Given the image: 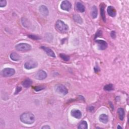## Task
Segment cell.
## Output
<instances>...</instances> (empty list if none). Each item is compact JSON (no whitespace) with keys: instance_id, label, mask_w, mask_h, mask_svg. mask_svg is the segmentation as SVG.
Returning <instances> with one entry per match:
<instances>
[{"instance_id":"83f0119b","label":"cell","mask_w":129,"mask_h":129,"mask_svg":"<svg viewBox=\"0 0 129 129\" xmlns=\"http://www.w3.org/2000/svg\"><path fill=\"white\" fill-rule=\"evenodd\" d=\"M110 35H111V37L112 38H113V39L116 38V31H113L111 32V33H110Z\"/></svg>"},{"instance_id":"7402d4cb","label":"cell","mask_w":129,"mask_h":129,"mask_svg":"<svg viewBox=\"0 0 129 129\" xmlns=\"http://www.w3.org/2000/svg\"><path fill=\"white\" fill-rule=\"evenodd\" d=\"M78 128L79 129H87L88 128V125H87V122L85 121H82L79 124Z\"/></svg>"},{"instance_id":"ba28073f","label":"cell","mask_w":129,"mask_h":129,"mask_svg":"<svg viewBox=\"0 0 129 129\" xmlns=\"http://www.w3.org/2000/svg\"><path fill=\"white\" fill-rule=\"evenodd\" d=\"M47 77V74L43 70H40L38 72L35 76V79L39 80H43L45 79Z\"/></svg>"},{"instance_id":"d6986e66","label":"cell","mask_w":129,"mask_h":129,"mask_svg":"<svg viewBox=\"0 0 129 129\" xmlns=\"http://www.w3.org/2000/svg\"><path fill=\"white\" fill-rule=\"evenodd\" d=\"M32 84V81L30 79H26L22 82V85L25 88H28Z\"/></svg>"},{"instance_id":"d4e9b609","label":"cell","mask_w":129,"mask_h":129,"mask_svg":"<svg viewBox=\"0 0 129 129\" xmlns=\"http://www.w3.org/2000/svg\"><path fill=\"white\" fill-rule=\"evenodd\" d=\"M45 88V87L43 86H36L34 88V89L35 91H39L44 89Z\"/></svg>"},{"instance_id":"30bf717a","label":"cell","mask_w":129,"mask_h":129,"mask_svg":"<svg viewBox=\"0 0 129 129\" xmlns=\"http://www.w3.org/2000/svg\"><path fill=\"white\" fill-rule=\"evenodd\" d=\"M39 11L41 13V14L44 17H47L48 15V9L44 5H41L39 8Z\"/></svg>"},{"instance_id":"3957f363","label":"cell","mask_w":129,"mask_h":129,"mask_svg":"<svg viewBox=\"0 0 129 129\" xmlns=\"http://www.w3.org/2000/svg\"><path fill=\"white\" fill-rule=\"evenodd\" d=\"M15 48L18 51H28L31 49V46L26 43H21L17 44L15 47Z\"/></svg>"},{"instance_id":"f1b7e54d","label":"cell","mask_w":129,"mask_h":129,"mask_svg":"<svg viewBox=\"0 0 129 129\" xmlns=\"http://www.w3.org/2000/svg\"><path fill=\"white\" fill-rule=\"evenodd\" d=\"M101 35H102V32H101V31H98L97 32V33L95 35V38H97V37H99L100 36H101Z\"/></svg>"},{"instance_id":"8992f818","label":"cell","mask_w":129,"mask_h":129,"mask_svg":"<svg viewBox=\"0 0 129 129\" xmlns=\"http://www.w3.org/2000/svg\"><path fill=\"white\" fill-rule=\"evenodd\" d=\"M38 66V63L34 60H30L26 62L24 64V68L27 70H31V69L36 68Z\"/></svg>"},{"instance_id":"52a82bcc","label":"cell","mask_w":129,"mask_h":129,"mask_svg":"<svg viewBox=\"0 0 129 129\" xmlns=\"http://www.w3.org/2000/svg\"><path fill=\"white\" fill-rule=\"evenodd\" d=\"M61 8L63 10L69 11L70 10L72 7V5L71 3L68 1H63L61 4Z\"/></svg>"},{"instance_id":"277c9868","label":"cell","mask_w":129,"mask_h":129,"mask_svg":"<svg viewBox=\"0 0 129 129\" xmlns=\"http://www.w3.org/2000/svg\"><path fill=\"white\" fill-rule=\"evenodd\" d=\"M55 91L59 94L65 95L68 93V89L66 87L63 85H57L54 87Z\"/></svg>"},{"instance_id":"cb8c5ba5","label":"cell","mask_w":129,"mask_h":129,"mask_svg":"<svg viewBox=\"0 0 129 129\" xmlns=\"http://www.w3.org/2000/svg\"><path fill=\"white\" fill-rule=\"evenodd\" d=\"M104 90L106 91H111L113 90V86L112 84H107L104 87Z\"/></svg>"},{"instance_id":"4316f807","label":"cell","mask_w":129,"mask_h":129,"mask_svg":"<svg viewBox=\"0 0 129 129\" xmlns=\"http://www.w3.org/2000/svg\"><path fill=\"white\" fill-rule=\"evenodd\" d=\"M28 37L31 39H34V40H38V39H40V38H39L38 36L34 35H28Z\"/></svg>"},{"instance_id":"484cf974","label":"cell","mask_w":129,"mask_h":129,"mask_svg":"<svg viewBox=\"0 0 129 129\" xmlns=\"http://www.w3.org/2000/svg\"><path fill=\"white\" fill-rule=\"evenodd\" d=\"M7 5V1L6 0H2L0 1V7L3 8L5 7Z\"/></svg>"},{"instance_id":"44dd1931","label":"cell","mask_w":129,"mask_h":129,"mask_svg":"<svg viewBox=\"0 0 129 129\" xmlns=\"http://www.w3.org/2000/svg\"><path fill=\"white\" fill-rule=\"evenodd\" d=\"M73 19L77 23L81 24L83 23V19L79 15H74L73 16Z\"/></svg>"},{"instance_id":"7a4b0ae2","label":"cell","mask_w":129,"mask_h":129,"mask_svg":"<svg viewBox=\"0 0 129 129\" xmlns=\"http://www.w3.org/2000/svg\"><path fill=\"white\" fill-rule=\"evenodd\" d=\"M56 28L61 33H66L69 30V26L62 20H58L56 23Z\"/></svg>"},{"instance_id":"9c48e42d","label":"cell","mask_w":129,"mask_h":129,"mask_svg":"<svg viewBox=\"0 0 129 129\" xmlns=\"http://www.w3.org/2000/svg\"><path fill=\"white\" fill-rule=\"evenodd\" d=\"M96 43L98 45V48L100 50H104L108 47V43L103 40H96Z\"/></svg>"},{"instance_id":"e0dca14e","label":"cell","mask_w":129,"mask_h":129,"mask_svg":"<svg viewBox=\"0 0 129 129\" xmlns=\"http://www.w3.org/2000/svg\"><path fill=\"white\" fill-rule=\"evenodd\" d=\"M76 9L78 11L83 13L85 11V8L83 4L80 2H78L76 4Z\"/></svg>"},{"instance_id":"9a60e30c","label":"cell","mask_w":129,"mask_h":129,"mask_svg":"<svg viewBox=\"0 0 129 129\" xmlns=\"http://www.w3.org/2000/svg\"><path fill=\"white\" fill-rule=\"evenodd\" d=\"M97 9L95 6H93L92 7L91 10V15L92 18L93 19H95V18L97 17Z\"/></svg>"},{"instance_id":"7c38bea8","label":"cell","mask_w":129,"mask_h":129,"mask_svg":"<svg viewBox=\"0 0 129 129\" xmlns=\"http://www.w3.org/2000/svg\"><path fill=\"white\" fill-rule=\"evenodd\" d=\"M41 48H42L43 50H44V52L47 53V54L49 57L52 58L56 57V55H55L52 49L45 47H41Z\"/></svg>"},{"instance_id":"4fadbf2b","label":"cell","mask_w":129,"mask_h":129,"mask_svg":"<svg viewBox=\"0 0 129 129\" xmlns=\"http://www.w3.org/2000/svg\"><path fill=\"white\" fill-rule=\"evenodd\" d=\"M107 11L108 13V14L112 17H114L117 15V12L116 9H115V8L113 6H110L108 7Z\"/></svg>"},{"instance_id":"ac0fdd59","label":"cell","mask_w":129,"mask_h":129,"mask_svg":"<svg viewBox=\"0 0 129 129\" xmlns=\"http://www.w3.org/2000/svg\"><path fill=\"white\" fill-rule=\"evenodd\" d=\"M118 113L119 118L120 119L121 121H123L124 118V117H125V111H124V109L122 108H118Z\"/></svg>"},{"instance_id":"5b68a950","label":"cell","mask_w":129,"mask_h":129,"mask_svg":"<svg viewBox=\"0 0 129 129\" xmlns=\"http://www.w3.org/2000/svg\"><path fill=\"white\" fill-rule=\"evenodd\" d=\"M15 73V70L14 69L11 68H5L2 71V75L5 77H11L13 76Z\"/></svg>"},{"instance_id":"1f68e13d","label":"cell","mask_w":129,"mask_h":129,"mask_svg":"<svg viewBox=\"0 0 129 129\" xmlns=\"http://www.w3.org/2000/svg\"><path fill=\"white\" fill-rule=\"evenodd\" d=\"M117 128H118V129H122V128L121 127L119 126H118V127H117Z\"/></svg>"},{"instance_id":"5bb4252c","label":"cell","mask_w":129,"mask_h":129,"mask_svg":"<svg viewBox=\"0 0 129 129\" xmlns=\"http://www.w3.org/2000/svg\"><path fill=\"white\" fill-rule=\"evenodd\" d=\"M10 59L14 61H19L21 59V57L19 54L16 53H12L10 54Z\"/></svg>"},{"instance_id":"ffe728a7","label":"cell","mask_w":129,"mask_h":129,"mask_svg":"<svg viewBox=\"0 0 129 129\" xmlns=\"http://www.w3.org/2000/svg\"><path fill=\"white\" fill-rule=\"evenodd\" d=\"M105 6L104 5H101L100 6V14H101V17H102L103 21L105 22L106 17H105V10H104Z\"/></svg>"},{"instance_id":"6da1fadb","label":"cell","mask_w":129,"mask_h":129,"mask_svg":"<svg viewBox=\"0 0 129 129\" xmlns=\"http://www.w3.org/2000/svg\"><path fill=\"white\" fill-rule=\"evenodd\" d=\"M20 119L23 123L27 125H31L35 122V117L31 113H25L22 114Z\"/></svg>"},{"instance_id":"603a6c76","label":"cell","mask_w":129,"mask_h":129,"mask_svg":"<svg viewBox=\"0 0 129 129\" xmlns=\"http://www.w3.org/2000/svg\"><path fill=\"white\" fill-rule=\"evenodd\" d=\"M59 57H60L64 61H66V62L69 61L70 59V58L69 56H67V55L63 54H59Z\"/></svg>"},{"instance_id":"8fae6325","label":"cell","mask_w":129,"mask_h":129,"mask_svg":"<svg viewBox=\"0 0 129 129\" xmlns=\"http://www.w3.org/2000/svg\"><path fill=\"white\" fill-rule=\"evenodd\" d=\"M71 116L76 118L80 119L82 117V113L79 110L74 109L71 110Z\"/></svg>"},{"instance_id":"4dcf8cb0","label":"cell","mask_w":129,"mask_h":129,"mask_svg":"<svg viewBox=\"0 0 129 129\" xmlns=\"http://www.w3.org/2000/svg\"><path fill=\"white\" fill-rule=\"evenodd\" d=\"M41 129H50V127L48 125H45V126H43V127L42 128H41Z\"/></svg>"},{"instance_id":"2e32d148","label":"cell","mask_w":129,"mask_h":129,"mask_svg":"<svg viewBox=\"0 0 129 129\" xmlns=\"http://www.w3.org/2000/svg\"><path fill=\"white\" fill-rule=\"evenodd\" d=\"M99 121L103 124H107L108 121V118L107 114H101L99 118Z\"/></svg>"},{"instance_id":"f546056e","label":"cell","mask_w":129,"mask_h":129,"mask_svg":"<svg viewBox=\"0 0 129 129\" xmlns=\"http://www.w3.org/2000/svg\"><path fill=\"white\" fill-rule=\"evenodd\" d=\"M21 90H22V88L21 87H17L15 92V94H17L19 92H20L21 91Z\"/></svg>"}]
</instances>
